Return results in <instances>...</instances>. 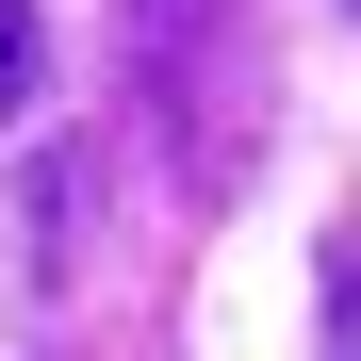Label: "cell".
Masks as SVG:
<instances>
[{
  "mask_svg": "<svg viewBox=\"0 0 361 361\" xmlns=\"http://www.w3.org/2000/svg\"><path fill=\"white\" fill-rule=\"evenodd\" d=\"M66 263H82V164L49 148L33 164V279H66Z\"/></svg>",
  "mask_w": 361,
  "mask_h": 361,
  "instance_id": "cell-1",
  "label": "cell"
},
{
  "mask_svg": "<svg viewBox=\"0 0 361 361\" xmlns=\"http://www.w3.org/2000/svg\"><path fill=\"white\" fill-rule=\"evenodd\" d=\"M33 82H49V17L0 0V115H33Z\"/></svg>",
  "mask_w": 361,
  "mask_h": 361,
  "instance_id": "cell-2",
  "label": "cell"
}]
</instances>
